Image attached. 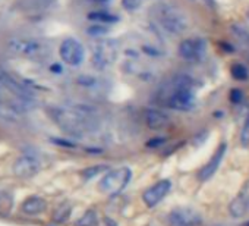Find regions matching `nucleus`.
Returning a JSON list of instances; mask_svg holds the SVG:
<instances>
[{"label":"nucleus","instance_id":"nucleus-8","mask_svg":"<svg viewBox=\"0 0 249 226\" xmlns=\"http://www.w3.org/2000/svg\"><path fill=\"white\" fill-rule=\"evenodd\" d=\"M179 56L188 63H198L207 53V44L202 38H185L179 44Z\"/></svg>","mask_w":249,"mask_h":226},{"label":"nucleus","instance_id":"nucleus-16","mask_svg":"<svg viewBox=\"0 0 249 226\" xmlns=\"http://www.w3.org/2000/svg\"><path fill=\"white\" fill-rule=\"evenodd\" d=\"M47 207V201L38 195H33L28 197L22 204H21V210L22 213L28 214V216H37L40 213H43Z\"/></svg>","mask_w":249,"mask_h":226},{"label":"nucleus","instance_id":"nucleus-1","mask_svg":"<svg viewBox=\"0 0 249 226\" xmlns=\"http://www.w3.org/2000/svg\"><path fill=\"white\" fill-rule=\"evenodd\" d=\"M49 115L71 137H85L95 132L100 127V112L94 106L84 103L53 106L49 109Z\"/></svg>","mask_w":249,"mask_h":226},{"label":"nucleus","instance_id":"nucleus-29","mask_svg":"<svg viewBox=\"0 0 249 226\" xmlns=\"http://www.w3.org/2000/svg\"><path fill=\"white\" fill-rule=\"evenodd\" d=\"M91 2H95V3H106L108 0H91Z\"/></svg>","mask_w":249,"mask_h":226},{"label":"nucleus","instance_id":"nucleus-14","mask_svg":"<svg viewBox=\"0 0 249 226\" xmlns=\"http://www.w3.org/2000/svg\"><path fill=\"white\" fill-rule=\"evenodd\" d=\"M226 150H227V144L226 143H221L217 149V151L213 154V157L208 160V163L199 170V179L201 181H208L218 169V166L221 165V160L224 159V154H226Z\"/></svg>","mask_w":249,"mask_h":226},{"label":"nucleus","instance_id":"nucleus-6","mask_svg":"<svg viewBox=\"0 0 249 226\" xmlns=\"http://www.w3.org/2000/svg\"><path fill=\"white\" fill-rule=\"evenodd\" d=\"M120 52V44L114 38H107L101 40L97 43V46L92 50V65L97 69H106L111 66L119 56Z\"/></svg>","mask_w":249,"mask_h":226},{"label":"nucleus","instance_id":"nucleus-20","mask_svg":"<svg viewBox=\"0 0 249 226\" xmlns=\"http://www.w3.org/2000/svg\"><path fill=\"white\" fill-rule=\"evenodd\" d=\"M71 213H72V206L69 203H63V204H60L54 210V213H53V222L63 223V222H66L69 219Z\"/></svg>","mask_w":249,"mask_h":226},{"label":"nucleus","instance_id":"nucleus-7","mask_svg":"<svg viewBox=\"0 0 249 226\" xmlns=\"http://www.w3.org/2000/svg\"><path fill=\"white\" fill-rule=\"evenodd\" d=\"M60 59L69 66H79L85 59V49L82 43L73 37L65 38L59 47Z\"/></svg>","mask_w":249,"mask_h":226},{"label":"nucleus","instance_id":"nucleus-21","mask_svg":"<svg viewBox=\"0 0 249 226\" xmlns=\"http://www.w3.org/2000/svg\"><path fill=\"white\" fill-rule=\"evenodd\" d=\"M230 74H231V76H233L234 79H237V81H246L248 76H249V72H248L246 66L242 65V63H234V65H231Z\"/></svg>","mask_w":249,"mask_h":226},{"label":"nucleus","instance_id":"nucleus-26","mask_svg":"<svg viewBox=\"0 0 249 226\" xmlns=\"http://www.w3.org/2000/svg\"><path fill=\"white\" fill-rule=\"evenodd\" d=\"M243 98H245V95H243V93H242L239 88H233V90L230 91V101H231V103L239 104V103L243 101Z\"/></svg>","mask_w":249,"mask_h":226},{"label":"nucleus","instance_id":"nucleus-4","mask_svg":"<svg viewBox=\"0 0 249 226\" xmlns=\"http://www.w3.org/2000/svg\"><path fill=\"white\" fill-rule=\"evenodd\" d=\"M8 50L14 56L24 57L33 62H46L52 55V49L47 41L30 37L11 38L8 43Z\"/></svg>","mask_w":249,"mask_h":226},{"label":"nucleus","instance_id":"nucleus-10","mask_svg":"<svg viewBox=\"0 0 249 226\" xmlns=\"http://www.w3.org/2000/svg\"><path fill=\"white\" fill-rule=\"evenodd\" d=\"M40 169H41V163H40L38 157L34 156V154H22V156H19L15 160L14 168H12L15 176L24 178V179L36 176L40 172Z\"/></svg>","mask_w":249,"mask_h":226},{"label":"nucleus","instance_id":"nucleus-13","mask_svg":"<svg viewBox=\"0 0 249 226\" xmlns=\"http://www.w3.org/2000/svg\"><path fill=\"white\" fill-rule=\"evenodd\" d=\"M24 113V106L14 100H5L3 97H0V121L5 122H14L18 121L19 116Z\"/></svg>","mask_w":249,"mask_h":226},{"label":"nucleus","instance_id":"nucleus-31","mask_svg":"<svg viewBox=\"0 0 249 226\" xmlns=\"http://www.w3.org/2000/svg\"><path fill=\"white\" fill-rule=\"evenodd\" d=\"M246 226H249V223H246Z\"/></svg>","mask_w":249,"mask_h":226},{"label":"nucleus","instance_id":"nucleus-25","mask_svg":"<svg viewBox=\"0 0 249 226\" xmlns=\"http://www.w3.org/2000/svg\"><path fill=\"white\" fill-rule=\"evenodd\" d=\"M240 143L243 147H249V115L246 116L243 128L240 131Z\"/></svg>","mask_w":249,"mask_h":226},{"label":"nucleus","instance_id":"nucleus-19","mask_svg":"<svg viewBox=\"0 0 249 226\" xmlns=\"http://www.w3.org/2000/svg\"><path fill=\"white\" fill-rule=\"evenodd\" d=\"M14 207V195L9 191H0V216H8Z\"/></svg>","mask_w":249,"mask_h":226},{"label":"nucleus","instance_id":"nucleus-9","mask_svg":"<svg viewBox=\"0 0 249 226\" xmlns=\"http://www.w3.org/2000/svg\"><path fill=\"white\" fill-rule=\"evenodd\" d=\"M167 222L170 226H201L204 219L191 207H179L169 213Z\"/></svg>","mask_w":249,"mask_h":226},{"label":"nucleus","instance_id":"nucleus-30","mask_svg":"<svg viewBox=\"0 0 249 226\" xmlns=\"http://www.w3.org/2000/svg\"><path fill=\"white\" fill-rule=\"evenodd\" d=\"M246 17H248V19H249V9H248V12H246Z\"/></svg>","mask_w":249,"mask_h":226},{"label":"nucleus","instance_id":"nucleus-24","mask_svg":"<svg viewBox=\"0 0 249 226\" xmlns=\"http://www.w3.org/2000/svg\"><path fill=\"white\" fill-rule=\"evenodd\" d=\"M144 0H122V8L128 12H135L141 8Z\"/></svg>","mask_w":249,"mask_h":226},{"label":"nucleus","instance_id":"nucleus-28","mask_svg":"<svg viewBox=\"0 0 249 226\" xmlns=\"http://www.w3.org/2000/svg\"><path fill=\"white\" fill-rule=\"evenodd\" d=\"M5 93H9V91H8V87H6V81H5L3 74H0V97H3Z\"/></svg>","mask_w":249,"mask_h":226},{"label":"nucleus","instance_id":"nucleus-22","mask_svg":"<svg viewBox=\"0 0 249 226\" xmlns=\"http://www.w3.org/2000/svg\"><path fill=\"white\" fill-rule=\"evenodd\" d=\"M97 223V213L94 210H88L85 211L78 220H76V226H94Z\"/></svg>","mask_w":249,"mask_h":226},{"label":"nucleus","instance_id":"nucleus-2","mask_svg":"<svg viewBox=\"0 0 249 226\" xmlns=\"http://www.w3.org/2000/svg\"><path fill=\"white\" fill-rule=\"evenodd\" d=\"M156 100L159 101V104L172 110H191L196 101L192 79L183 74L173 76L170 81L159 88Z\"/></svg>","mask_w":249,"mask_h":226},{"label":"nucleus","instance_id":"nucleus-15","mask_svg":"<svg viewBox=\"0 0 249 226\" xmlns=\"http://www.w3.org/2000/svg\"><path fill=\"white\" fill-rule=\"evenodd\" d=\"M230 33H231V37H233L237 49H242V50L249 49V28L246 25H243L240 22L233 24L230 27Z\"/></svg>","mask_w":249,"mask_h":226},{"label":"nucleus","instance_id":"nucleus-11","mask_svg":"<svg viewBox=\"0 0 249 226\" xmlns=\"http://www.w3.org/2000/svg\"><path fill=\"white\" fill-rule=\"evenodd\" d=\"M144 122L148 130L151 131H163L170 127L172 118L169 113L160 110V109H147L144 112Z\"/></svg>","mask_w":249,"mask_h":226},{"label":"nucleus","instance_id":"nucleus-18","mask_svg":"<svg viewBox=\"0 0 249 226\" xmlns=\"http://www.w3.org/2000/svg\"><path fill=\"white\" fill-rule=\"evenodd\" d=\"M88 19L100 25H108V24H116L119 21V17L107 11H95L88 14Z\"/></svg>","mask_w":249,"mask_h":226},{"label":"nucleus","instance_id":"nucleus-5","mask_svg":"<svg viewBox=\"0 0 249 226\" xmlns=\"http://www.w3.org/2000/svg\"><path fill=\"white\" fill-rule=\"evenodd\" d=\"M132 179V170L129 168H119L114 170L106 172L98 184V189L110 197L120 194Z\"/></svg>","mask_w":249,"mask_h":226},{"label":"nucleus","instance_id":"nucleus-27","mask_svg":"<svg viewBox=\"0 0 249 226\" xmlns=\"http://www.w3.org/2000/svg\"><path fill=\"white\" fill-rule=\"evenodd\" d=\"M106 33H107V30H106L104 25H94V27L88 28V34H89V36H94V37L104 36Z\"/></svg>","mask_w":249,"mask_h":226},{"label":"nucleus","instance_id":"nucleus-23","mask_svg":"<svg viewBox=\"0 0 249 226\" xmlns=\"http://www.w3.org/2000/svg\"><path fill=\"white\" fill-rule=\"evenodd\" d=\"M101 172H108V168L106 165H97V166H91V168H87L85 170H82V176L85 179H89Z\"/></svg>","mask_w":249,"mask_h":226},{"label":"nucleus","instance_id":"nucleus-3","mask_svg":"<svg viewBox=\"0 0 249 226\" xmlns=\"http://www.w3.org/2000/svg\"><path fill=\"white\" fill-rule=\"evenodd\" d=\"M150 17L154 24H157V27L169 36H179L188 28L186 15L172 3L161 2L154 5L150 11Z\"/></svg>","mask_w":249,"mask_h":226},{"label":"nucleus","instance_id":"nucleus-17","mask_svg":"<svg viewBox=\"0 0 249 226\" xmlns=\"http://www.w3.org/2000/svg\"><path fill=\"white\" fill-rule=\"evenodd\" d=\"M249 211V195L246 191H242L229 206V213L231 217H242Z\"/></svg>","mask_w":249,"mask_h":226},{"label":"nucleus","instance_id":"nucleus-12","mask_svg":"<svg viewBox=\"0 0 249 226\" xmlns=\"http://www.w3.org/2000/svg\"><path fill=\"white\" fill-rule=\"evenodd\" d=\"M170 188L172 182L169 179H161L142 194V201L147 204V207H156L169 194Z\"/></svg>","mask_w":249,"mask_h":226}]
</instances>
